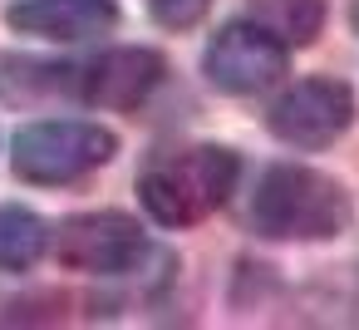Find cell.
I'll list each match as a JSON object with an SVG mask.
<instances>
[{"instance_id": "1", "label": "cell", "mask_w": 359, "mask_h": 330, "mask_svg": "<svg viewBox=\"0 0 359 330\" xmlns=\"http://www.w3.org/2000/svg\"><path fill=\"white\" fill-rule=\"evenodd\" d=\"M241 178V158L222 143H197V148H172L158 153L138 173V197L153 222L163 227H192L212 217Z\"/></svg>"}, {"instance_id": "2", "label": "cell", "mask_w": 359, "mask_h": 330, "mask_svg": "<svg viewBox=\"0 0 359 330\" xmlns=\"http://www.w3.org/2000/svg\"><path fill=\"white\" fill-rule=\"evenodd\" d=\"M349 192L320 173V168H300V163H280L261 178V187L251 192V232L271 237V242H325L339 237L349 227Z\"/></svg>"}, {"instance_id": "3", "label": "cell", "mask_w": 359, "mask_h": 330, "mask_svg": "<svg viewBox=\"0 0 359 330\" xmlns=\"http://www.w3.org/2000/svg\"><path fill=\"white\" fill-rule=\"evenodd\" d=\"M118 153V138L99 124H74V119H50V124H30L15 133L11 143V168L25 183L55 187V183H74L94 168H104Z\"/></svg>"}, {"instance_id": "4", "label": "cell", "mask_w": 359, "mask_h": 330, "mask_svg": "<svg viewBox=\"0 0 359 330\" xmlns=\"http://www.w3.org/2000/svg\"><path fill=\"white\" fill-rule=\"evenodd\" d=\"M55 251L69 271H89V276H133L153 246L143 237V227L123 212H84L69 217L55 232Z\"/></svg>"}, {"instance_id": "5", "label": "cell", "mask_w": 359, "mask_h": 330, "mask_svg": "<svg viewBox=\"0 0 359 330\" xmlns=\"http://www.w3.org/2000/svg\"><path fill=\"white\" fill-rule=\"evenodd\" d=\"M280 74H285V45L256 20H236L207 45V79L222 94H261L280 84Z\"/></svg>"}, {"instance_id": "6", "label": "cell", "mask_w": 359, "mask_h": 330, "mask_svg": "<svg viewBox=\"0 0 359 330\" xmlns=\"http://www.w3.org/2000/svg\"><path fill=\"white\" fill-rule=\"evenodd\" d=\"M271 133L295 148H325L354 124V94L339 79H305L271 109Z\"/></svg>"}, {"instance_id": "7", "label": "cell", "mask_w": 359, "mask_h": 330, "mask_svg": "<svg viewBox=\"0 0 359 330\" xmlns=\"http://www.w3.org/2000/svg\"><path fill=\"white\" fill-rule=\"evenodd\" d=\"M6 25L35 40H99L118 25V6L114 0H15L6 6Z\"/></svg>"}, {"instance_id": "8", "label": "cell", "mask_w": 359, "mask_h": 330, "mask_svg": "<svg viewBox=\"0 0 359 330\" xmlns=\"http://www.w3.org/2000/svg\"><path fill=\"white\" fill-rule=\"evenodd\" d=\"M168 74V60L158 50H109L99 60H84V104L99 109H138Z\"/></svg>"}, {"instance_id": "9", "label": "cell", "mask_w": 359, "mask_h": 330, "mask_svg": "<svg viewBox=\"0 0 359 330\" xmlns=\"http://www.w3.org/2000/svg\"><path fill=\"white\" fill-rule=\"evenodd\" d=\"M69 99L84 104V60H25V55H0V104H45Z\"/></svg>"}, {"instance_id": "10", "label": "cell", "mask_w": 359, "mask_h": 330, "mask_svg": "<svg viewBox=\"0 0 359 330\" xmlns=\"http://www.w3.org/2000/svg\"><path fill=\"white\" fill-rule=\"evenodd\" d=\"M246 20L266 25L280 45H310L325 30V0H256Z\"/></svg>"}, {"instance_id": "11", "label": "cell", "mask_w": 359, "mask_h": 330, "mask_svg": "<svg viewBox=\"0 0 359 330\" xmlns=\"http://www.w3.org/2000/svg\"><path fill=\"white\" fill-rule=\"evenodd\" d=\"M45 246H50V232L30 207H15V202L0 207V271L35 266L45 256Z\"/></svg>"}, {"instance_id": "12", "label": "cell", "mask_w": 359, "mask_h": 330, "mask_svg": "<svg viewBox=\"0 0 359 330\" xmlns=\"http://www.w3.org/2000/svg\"><path fill=\"white\" fill-rule=\"evenodd\" d=\"M207 6H212V0H148V15L163 30H192L207 15Z\"/></svg>"}]
</instances>
